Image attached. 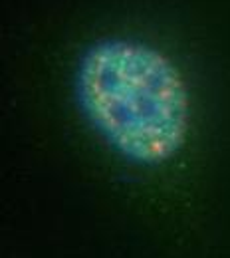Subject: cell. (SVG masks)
I'll list each match as a JSON object with an SVG mask.
<instances>
[{"mask_svg": "<svg viewBox=\"0 0 230 258\" xmlns=\"http://www.w3.org/2000/svg\"><path fill=\"white\" fill-rule=\"evenodd\" d=\"M75 92L99 137L135 165H163L187 143V82L175 62L151 44L129 38L92 44L78 64Z\"/></svg>", "mask_w": 230, "mask_h": 258, "instance_id": "cell-1", "label": "cell"}]
</instances>
